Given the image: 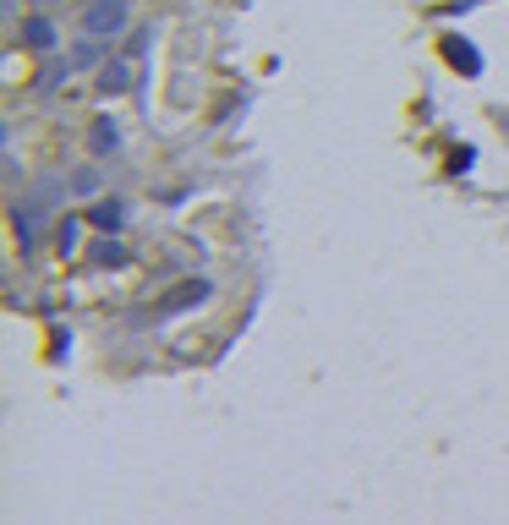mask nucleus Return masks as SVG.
I'll use <instances>...</instances> for the list:
<instances>
[{
	"instance_id": "1",
	"label": "nucleus",
	"mask_w": 509,
	"mask_h": 525,
	"mask_svg": "<svg viewBox=\"0 0 509 525\" xmlns=\"http://www.w3.org/2000/svg\"><path fill=\"white\" fill-rule=\"evenodd\" d=\"M44 219H50V208L39 203V197H11V230H17V247L28 252H39V230H44Z\"/></svg>"
},
{
	"instance_id": "2",
	"label": "nucleus",
	"mask_w": 509,
	"mask_h": 525,
	"mask_svg": "<svg viewBox=\"0 0 509 525\" xmlns=\"http://www.w3.org/2000/svg\"><path fill=\"white\" fill-rule=\"evenodd\" d=\"M126 22H132V6H126V0H88L83 6V33L88 39H110V33H121Z\"/></svg>"
},
{
	"instance_id": "3",
	"label": "nucleus",
	"mask_w": 509,
	"mask_h": 525,
	"mask_svg": "<svg viewBox=\"0 0 509 525\" xmlns=\"http://www.w3.org/2000/svg\"><path fill=\"white\" fill-rule=\"evenodd\" d=\"M214 296V279H181V285H170L165 296H159V307L148 312V318H176V312H187V307H203V301Z\"/></svg>"
},
{
	"instance_id": "4",
	"label": "nucleus",
	"mask_w": 509,
	"mask_h": 525,
	"mask_svg": "<svg viewBox=\"0 0 509 525\" xmlns=\"http://www.w3.org/2000/svg\"><path fill=\"white\" fill-rule=\"evenodd\" d=\"M438 50H444V61L455 66L460 77H482V55H477V44H466L460 33H444V39H438Z\"/></svg>"
},
{
	"instance_id": "5",
	"label": "nucleus",
	"mask_w": 509,
	"mask_h": 525,
	"mask_svg": "<svg viewBox=\"0 0 509 525\" xmlns=\"http://www.w3.org/2000/svg\"><path fill=\"white\" fill-rule=\"evenodd\" d=\"M17 44H22V50L50 55V50H55V22L39 17V11H33V17H22V22H17Z\"/></svg>"
},
{
	"instance_id": "6",
	"label": "nucleus",
	"mask_w": 509,
	"mask_h": 525,
	"mask_svg": "<svg viewBox=\"0 0 509 525\" xmlns=\"http://www.w3.org/2000/svg\"><path fill=\"white\" fill-rule=\"evenodd\" d=\"M88 225L99 230V236H115V230L126 225V203H115V197H104V203L88 208Z\"/></svg>"
},
{
	"instance_id": "7",
	"label": "nucleus",
	"mask_w": 509,
	"mask_h": 525,
	"mask_svg": "<svg viewBox=\"0 0 509 525\" xmlns=\"http://www.w3.org/2000/svg\"><path fill=\"white\" fill-rule=\"evenodd\" d=\"M88 263H94V268H126V263H132V252H126L115 236H99L94 247H88Z\"/></svg>"
},
{
	"instance_id": "8",
	"label": "nucleus",
	"mask_w": 509,
	"mask_h": 525,
	"mask_svg": "<svg viewBox=\"0 0 509 525\" xmlns=\"http://www.w3.org/2000/svg\"><path fill=\"white\" fill-rule=\"evenodd\" d=\"M88 148H94L99 159H110L115 148H121V132H115V121H110V115H99V121L88 126Z\"/></svg>"
},
{
	"instance_id": "9",
	"label": "nucleus",
	"mask_w": 509,
	"mask_h": 525,
	"mask_svg": "<svg viewBox=\"0 0 509 525\" xmlns=\"http://www.w3.org/2000/svg\"><path fill=\"white\" fill-rule=\"evenodd\" d=\"M99 186H104V181H99L94 165H77L72 181H66V192H72V197H99Z\"/></svg>"
},
{
	"instance_id": "10",
	"label": "nucleus",
	"mask_w": 509,
	"mask_h": 525,
	"mask_svg": "<svg viewBox=\"0 0 509 525\" xmlns=\"http://www.w3.org/2000/svg\"><path fill=\"white\" fill-rule=\"evenodd\" d=\"M121 88H132V66L126 61H110L99 72V93H121Z\"/></svg>"
},
{
	"instance_id": "11",
	"label": "nucleus",
	"mask_w": 509,
	"mask_h": 525,
	"mask_svg": "<svg viewBox=\"0 0 509 525\" xmlns=\"http://www.w3.org/2000/svg\"><path fill=\"white\" fill-rule=\"evenodd\" d=\"M77 230H83V219H72V214L55 225V252H61V258H66V252H77Z\"/></svg>"
},
{
	"instance_id": "12",
	"label": "nucleus",
	"mask_w": 509,
	"mask_h": 525,
	"mask_svg": "<svg viewBox=\"0 0 509 525\" xmlns=\"http://www.w3.org/2000/svg\"><path fill=\"white\" fill-rule=\"evenodd\" d=\"M66 72H72V61H50V66L39 72V93H55V88H61V77H66Z\"/></svg>"
},
{
	"instance_id": "13",
	"label": "nucleus",
	"mask_w": 509,
	"mask_h": 525,
	"mask_svg": "<svg viewBox=\"0 0 509 525\" xmlns=\"http://www.w3.org/2000/svg\"><path fill=\"white\" fill-rule=\"evenodd\" d=\"M99 61H104V50H99L94 39H83V44L72 50V66H99Z\"/></svg>"
},
{
	"instance_id": "14",
	"label": "nucleus",
	"mask_w": 509,
	"mask_h": 525,
	"mask_svg": "<svg viewBox=\"0 0 509 525\" xmlns=\"http://www.w3.org/2000/svg\"><path fill=\"white\" fill-rule=\"evenodd\" d=\"M33 197H39L44 208H55V203H61V181H39V192H33Z\"/></svg>"
},
{
	"instance_id": "15",
	"label": "nucleus",
	"mask_w": 509,
	"mask_h": 525,
	"mask_svg": "<svg viewBox=\"0 0 509 525\" xmlns=\"http://www.w3.org/2000/svg\"><path fill=\"white\" fill-rule=\"evenodd\" d=\"M471 159H477L471 148H455V154H449V175H466V170H471Z\"/></svg>"
}]
</instances>
